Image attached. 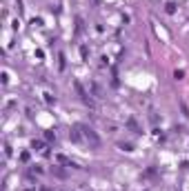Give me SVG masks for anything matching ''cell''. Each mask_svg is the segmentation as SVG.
Masks as SVG:
<instances>
[{"instance_id":"cell-3","label":"cell","mask_w":189,"mask_h":191,"mask_svg":"<svg viewBox=\"0 0 189 191\" xmlns=\"http://www.w3.org/2000/svg\"><path fill=\"white\" fill-rule=\"evenodd\" d=\"M31 147H34L36 151H40V153H47V149H45V145H42L40 140H34V142H31Z\"/></svg>"},{"instance_id":"cell-6","label":"cell","mask_w":189,"mask_h":191,"mask_svg":"<svg viewBox=\"0 0 189 191\" xmlns=\"http://www.w3.org/2000/svg\"><path fill=\"white\" fill-rule=\"evenodd\" d=\"M118 147H120V149H123V151H134V147H131V145H129V142H127V145H118Z\"/></svg>"},{"instance_id":"cell-7","label":"cell","mask_w":189,"mask_h":191,"mask_svg":"<svg viewBox=\"0 0 189 191\" xmlns=\"http://www.w3.org/2000/svg\"><path fill=\"white\" fill-rule=\"evenodd\" d=\"M80 56H82V60H87V47H85V44L80 47Z\"/></svg>"},{"instance_id":"cell-5","label":"cell","mask_w":189,"mask_h":191,"mask_svg":"<svg viewBox=\"0 0 189 191\" xmlns=\"http://www.w3.org/2000/svg\"><path fill=\"white\" fill-rule=\"evenodd\" d=\"M42 98L45 102H56V98H51V93H42Z\"/></svg>"},{"instance_id":"cell-4","label":"cell","mask_w":189,"mask_h":191,"mask_svg":"<svg viewBox=\"0 0 189 191\" xmlns=\"http://www.w3.org/2000/svg\"><path fill=\"white\" fill-rule=\"evenodd\" d=\"M127 125H129V127H131V129H134L136 133H143V131H140V127H138V122L134 120V118H129V120H127Z\"/></svg>"},{"instance_id":"cell-8","label":"cell","mask_w":189,"mask_h":191,"mask_svg":"<svg viewBox=\"0 0 189 191\" xmlns=\"http://www.w3.org/2000/svg\"><path fill=\"white\" fill-rule=\"evenodd\" d=\"M182 76H185V71H178V69H176V74H174V78H176V80H180Z\"/></svg>"},{"instance_id":"cell-1","label":"cell","mask_w":189,"mask_h":191,"mask_svg":"<svg viewBox=\"0 0 189 191\" xmlns=\"http://www.w3.org/2000/svg\"><path fill=\"white\" fill-rule=\"evenodd\" d=\"M78 129L82 131V138L89 142L91 147H98V145H100V138L96 136V131H93V129H89L87 125H78Z\"/></svg>"},{"instance_id":"cell-2","label":"cell","mask_w":189,"mask_h":191,"mask_svg":"<svg viewBox=\"0 0 189 191\" xmlns=\"http://www.w3.org/2000/svg\"><path fill=\"white\" fill-rule=\"evenodd\" d=\"M74 87H76V91H78V93H80V100H82V102H85V105H89V107H93V100H91V96H89V93H87V91H85V87H82V85H80V82H78V80H76V82H74Z\"/></svg>"}]
</instances>
